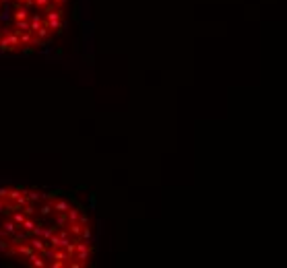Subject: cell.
Masks as SVG:
<instances>
[{"label": "cell", "mask_w": 287, "mask_h": 268, "mask_svg": "<svg viewBox=\"0 0 287 268\" xmlns=\"http://www.w3.org/2000/svg\"><path fill=\"white\" fill-rule=\"evenodd\" d=\"M19 39H21V45H25V48H27V45H31V48H33V45H43L36 38V33H31V31H19Z\"/></svg>", "instance_id": "3"}, {"label": "cell", "mask_w": 287, "mask_h": 268, "mask_svg": "<svg viewBox=\"0 0 287 268\" xmlns=\"http://www.w3.org/2000/svg\"><path fill=\"white\" fill-rule=\"evenodd\" d=\"M38 227H40V223H38V221L33 219V217H25V221L21 223V229H23V231H27L29 235H33V231H36Z\"/></svg>", "instance_id": "4"}, {"label": "cell", "mask_w": 287, "mask_h": 268, "mask_svg": "<svg viewBox=\"0 0 287 268\" xmlns=\"http://www.w3.org/2000/svg\"><path fill=\"white\" fill-rule=\"evenodd\" d=\"M56 215V227H66V223H68V221H66V213H54Z\"/></svg>", "instance_id": "11"}, {"label": "cell", "mask_w": 287, "mask_h": 268, "mask_svg": "<svg viewBox=\"0 0 287 268\" xmlns=\"http://www.w3.org/2000/svg\"><path fill=\"white\" fill-rule=\"evenodd\" d=\"M38 213H40L41 217H50V215H54V204H52V202H43V204L38 208Z\"/></svg>", "instance_id": "8"}, {"label": "cell", "mask_w": 287, "mask_h": 268, "mask_svg": "<svg viewBox=\"0 0 287 268\" xmlns=\"http://www.w3.org/2000/svg\"><path fill=\"white\" fill-rule=\"evenodd\" d=\"M33 6H36L38 10H45L50 6V0H33Z\"/></svg>", "instance_id": "14"}, {"label": "cell", "mask_w": 287, "mask_h": 268, "mask_svg": "<svg viewBox=\"0 0 287 268\" xmlns=\"http://www.w3.org/2000/svg\"><path fill=\"white\" fill-rule=\"evenodd\" d=\"M29 10L27 6H15V13H13V21H23V19H29Z\"/></svg>", "instance_id": "7"}, {"label": "cell", "mask_w": 287, "mask_h": 268, "mask_svg": "<svg viewBox=\"0 0 287 268\" xmlns=\"http://www.w3.org/2000/svg\"><path fill=\"white\" fill-rule=\"evenodd\" d=\"M4 204H6V200H2V198H0V215H4Z\"/></svg>", "instance_id": "18"}, {"label": "cell", "mask_w": 287, "mask_h": 268, "mask_svg": "<svg viewBox=\"0 0 287 268\" xmlns=\"http://www.w3.org/2000/svg\"><path fill=\"white\" fill-rule=\"evenodd\" d=\"M25 194H27V198H29V202L41 200V192H38V190H25Z\"/></svg>", "instance_id": "12"}, {"label": "cell", "mask_w": 287, "mask_h": 268, "mask_svg": "<svg viewBox=\"0 0 287 268\" xmlns=\"http://www.w3.org/2000/svg\"><path fill=\"white\" fill-rule=\"evenodd\" d=\"M21 211H23V213H25V217H33V215H36V213H38V206H36V202H27L25 206H23V208H21Z\"/></svg>", "instance_id": "10"}, {"label": "cell", "mask_w": 287, "mask_h": 268, "mask_svg": "<svg viewBox=\"0 0 287 268\" xmlns=\"http://www.w3.org/2000/svg\"><path fill=\"white\" fill-rule=\"evenodd\" d=\"M0 2H4V0H0Z\"/></svg>", "instance_id": "20"}, {"label": "cell", "mask_w": 287, "mask_h": 268, "mask_svg": "<svg viewBox=\"0 0 287 268\" xmlns=\"http://www.w3.org/2000/svg\"><path fill=\"white\" fill-rule=\"evenodd\" d=\"M91 254H93V248L89 246V241L85 239H77V248H75V258L77 260H81L89 266V258H91Z\"/></svg>", "instance_id": "2"}, {"label": "cell", "mask_w": 287, "mask_h": 268, "mask_svg": "<svg viewBox=\"0 0 287 268\" xmlns=\"http://www.w3.org/2000/svg\"><path fill=\"white\" fill-rule=\"evenodd\" d=\"M13 29H15V31H29V19L13 21Z\"/></svg>", "instance_id": "9"}, {"label": "cell", "mask_w": 287, "mask_h": 268, "mask_svg": "<svg viewBox=\"0 0 287 268\" xmlns=\"http://www.w3.org/2000/svg\"><path fill=\"white\" fill-rule=\"evenodd\" d=\"M10 219H13V221H15V223H17V225H21V223H23V221H25V213H23V211H21V208H19V211H15L13 215H10Z\"/></svg>", "instance_id": "13"}, {"label": "cell", "mask_w": 287, "mask_h": 268, "mask_svg": "<svg viewBox=\"0 0 287 268\" xmlns=\"http://www.w3.org/2000/svg\"><path fill=\"white\" fill-rule=\"evenodd\" d=\"M6 194H8V188H0V198L6 200Z\"/></svg>", "instance_id": "17"}, {"label": "cell", "mask_w": 287, "mask_h": 268, "mask_svg": "<svg viewBox=\"0 0 287 268\" xmlns=\"http://www.w3.org/2000/svg\"><path fill=\"white\" fill-rule=\"evenodd\" d=\"M81 215H83V208H79V206H71V208H68V211H66V221H68V223H75V221L81 219ZM68 223H66V225H68Z\"/></svg>", "instance_id": "5"}, {"label": "cell", "mask_w": 287, "mask_h": 268, "mask_svg": "<svg viewBox=\"0 0 287 268\" xmlns=\"http://www.w3.org/2000/svg\"><path fill=\"white\" fill-rule=\"evenodd\" d=\"M0 10H2V2H0Z\"/></svg>", "instance_id": "19"}, {"label": "cell", "mask_w": 287, "mask_h": 268, "mask_svg": "<svg viewBox=\"0 0 287 268\" xmlns=\"http://www.w3.org/2000/svg\"><path fill=\"white\" fill-rule=\"evenodd\" d=\"M54 213H66L68 208H71V202L66 200V198H58V200H54Z\"/></svg>", "instance_id": "6"}, {"label": "cell", "mask_w": 287, "mask_h": 268, "mask_svg": "<svg viewBox=\"0 0 287 268\" xmlns=\"http://www.w3.org/2000/svg\"><path fill=\"white\" fill-rule=\"evenodd\" d=\"M43 25L50 29L52 36H56V33H60L66 29V21H64V10L62 8H56V6H48L43 10Z\"/></svg>", "instance_id": "1"}, {"label": "cell", "mask_w": 287, "mask_h": 268, "mask_svg": "<svg viewBox=\"0 0 287 268\" xmlns=\"http://www.w3.org/2000/svg\"><path fill=\"white\" fill-rule=\"evenodd\" d=\"M66 2H68V0H50V4H52V6H56V8H62V6H66Z\"/></svg>", "instance_id": "16"}, {"label": "cell", "mask_w": 287, "mask_h": 268, "mask_svg": "<svg viewBox=\"0 0 287 268\" xmlns=\"http://www.w3.org/2000/svg\"><path fill=\"white\" fill-rule=\"evenodd\" d=\"M48 266H50V268H64L66 264H64L62 260H48Z\"/></svg>", "instance_id": "15"}]
</instances>
